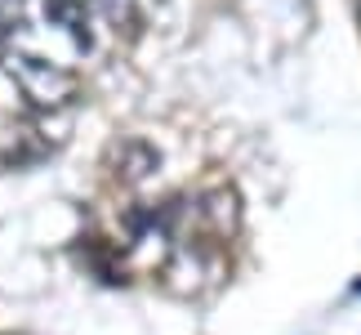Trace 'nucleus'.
Listing matches in <instances>:
<instances>
[{"mask_svg":"<svg viewBox=\"0 0 361 335\" xmlns=\"http://www.w3.org/2000/svg\"><path fill=\"white\" fill-rule=\"evenodd\" d=\"M0 72H5L13 81V90L23 94L27 103H36V107H67L76 99V76H72V67H63V63H54V59H40V54L32 49H18L13 45L5 54V63H0Z\"/></svg>","mask_w":361,"mask_h":335,"instance_id":"nucleus-1","label":"nucleus"},{"mask_svg":"<svg viewBox=\"0 0 361 335\" xmlns=\"http://www.w3.org/2000/svg\"><path fill=\"white\" fill-rule=\"evenodd\" d=\"M45 139L36 125H27L18 117H0V165H27L36 157H45Z\"/></svg>","mask_w":361,"mask_h":335,"instance_id":"nucleus-2","label":"nucleus"},{"mask_svg":"<svg viewBox=\"0 0 361 335\" xmlns=\"http://www.w3.org/2000/svg\"><path fill=\"white\" fill-rule=\"evenodd\" d=\"M197 219H201V228L210 233L214 242H228V237L237 233V223H241L237 192H232V188H214V192H205V197L197 201Z\"/></svg>","mask_w":361,"mask_h":335,"instance_id":"nucleus-3","label":"nucleus"},{"mask_svg":"<svg viewBox=\"0 0 361 335\" xmlns=\"http://www.w3.org/2000/svg\"><path fill=\"white\" fill-rule=\"evenodd\" d=\"M157 152H152L147 143H138V139H130V143L116 148V179L121 184H138V179H147L152 170H157Z\"/></svg>","mask_w":361,"mask_h":335,"instance_id":"nucleus-4","label":"nucleus"}]
</instances>
